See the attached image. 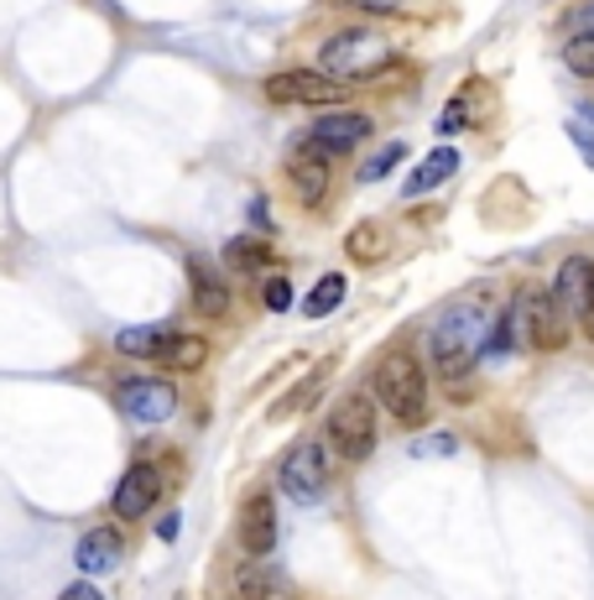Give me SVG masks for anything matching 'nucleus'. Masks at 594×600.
<instances>
[{"label":"nucleus","mask_w":594,"mask_h":600,"mask_svg":"<svg viewBox=\"0 0 594 600\" xmlns=\"http://www.w3.org/2000/svg\"><path fill=\"white\" fill-rule=\"evenodd\" d=\"M58 600H104V596H100V590H94L89 580H79V584H69V590H63Z\"/></svg>","instance_id":"cd10ccee"},{"label":"nucleus","mask_w":594,"mask_h":600,"mask_svg":"<svg viewBox=\"0 0 594 600\" xmlns=\"http://www.w3.org/2000/svg\"><path fill=\"white\" fill-rule=\"evenodd\" d=\"M459 172V152L454 147H439V152H427L417 168H412V178H407V199H423V193H433L439 183H449Z\"/></svg>","instance_id":"2eb2a0df"},{"label":"nucleus","mask_w":594,"mask_h":600,"mask_svg":"<svg viewBox=\"0 0 594 600\" xmlns=\"http://www.w3.org/2000/svg\"><path fill=\"white\" fill-rule=\"evenodd\" d=\"M547 292H553V303H558L568 319H574V313L584 319V309H590V261L568 257L558 267V277H553V288H547Z\"/></svg>","instance_id":"ddd939ff"},{"label":"nucleus","mask_w":594,"mask_h":600,"mask_svg":"<svg viewBox=\"0 0 594 600\" xmlns=\"http://www.w3.org/2000/svg\"><path fill=\"white\" fill-rule=\"evenodd\" d=\"M266 309H272V313L292 309V282H288V277H272V282H266Z\"/></svg>","instance_id":"5701e85b"},{"label":"nucleus","mask_w":594,"mask_h":600,"mask_svg":"<svg viewBox=\"0 0 594 600\" xmlns=\"http://www.w3.org/2000/svg\"><path fill=\"white\" fill-rule=\"evenodd\" d=\"M344 251L371 267V261L381 257V230H375V224H355V230H350V240H344Z\"/></svg>","instance_id":"412c9836"},{"label":"nucleus","mask_w":594,"mask_h":600,"mask_svg":"<svg viewBox=\"0 0 594 600\" xmlns=\"http://www.w3.org/2000/svg\"><path fill=\"white\" fill-rule=\"evenodd\" d=\"M381 63H386V37L365 32V27H344V32L329 37L319 52V69L344 79V84H350V79H371Z\"/></svg>","instance_id":"7ed1b4c3"},{"label":"nucleus","mask_w":594,"mask_h":600,"mask_svg":"<svg viewBox=\"0 0 594 600\" xmlns=\"http://www.w3.org/2000/svg\"><path fill=\"white\" fill-rule=\"evenodd\" d=\"M178 528H183V522H178V512L162 517V528H157V538H162V543H172V538H178Z\"/></svg>","instance_id":"c756f323"},{"label":"nucleus","mask_w":594,"mask_h":600,"mask_svg":"<svg viewBox=\"0 0 594 600\" xmlns=\"http://www.w3.org/2000/svg\"><path fill=\"white\" fill-rule=\"evenodd\" d=\"M288 178L303 204H323V193H329V152L319 141H298L288 157Z\"/></svg>","instance_id":"1a4fd4ad"},{"label":"nucleus","mask_w":594,"mask_h":600,"mask_svg":"<svg viewBox=\"0 0 594 600\" xmlns=\"http://www.w3.org/2000/svg\"><path fill=\"white\" fill-rule=\"evenodd\" d=\"M157 497H162V470L157 464H131L115 486V517L137 522V517H147L157 507Z\"/></svg>","instance_id":"9b49d317"},{"label":"nucleus","mask_w":594,"mask_h":600,"mask_svg":"<svg viewBox=\"0 0 594 600\" xmlns=\"http://www.w3.org/2000/svg\"><path fill=\"white\" fill-rule=\"evenodd\" d=\"M168 360L178 366V371H199L209 360V344L199 340V334H172V350H168Z\"/></svg>","instance_id":"6ab92c4d"},{"label":"nucleus","mask_w":594,"mask_h":600,"mask_svg":"<svg viewBox=\"0 0 594 600\" xmlns=\"http://www.w3.org/2000/svg\"><path fill=\"white\" fill-rule=\"evenodd\" d=\"M266 261H272V246L255 240V236H235L224 246V267H230V272H261Z\"/></svg>","instance_id":"f3484780"},{"label":"nucleus","mask_w":594,"mask_h":600,"mask_svg":"<svg viewBox=\"0 0 594 600\" xmlns=\"http://www.w3.org/2000/svg\"><path fill=\"white\" fill-rule=\"evenodd\" d=\"M402 157H407V147H402V141H386V147H381L371 162H360V183H375V178H386V172L396 168Z\"/></svg>","instance_id":"aec40b11"},{"label":"nucleus","mask_w":594,"mask_h":600,"mask_svg":"<svg viewBox=\"0 0 594 600\" xmlns=\"http://www.w3.org/2000/svg\"><path fill=\"white\" fill-rule=\"evenodd\" d=\"M584 313H594V261H590V309Z\"/></svg>","instance_id":"2f4dec72"},{"label":"nucleus","mask_w":594,"mask_h":600,"mask_svg":"<svg viewBox=\"0 0 594 600\" xmlns=\"http://www.w3.org/2000/svg\"><path fill=\"white\" fill-rule=\"evenodd\" d=\"M251 220L261 224V230H272V214H266V204H261V199H251Z\"/></svg>","instance_id":"7c9ffc66"},{"label":"nucleus","mask_w":594,"mask_h":600,"mask_svg":"<svg viewBox=\"0 0 594 600\" xmlns=\"http://www.w3.org/2000/svg\"><path fill=\"white\" fill-rule=\"evenodd\" d=\"M240 549L251 553V559H266L276 549V507L266 491L240 501Z\"/></svg>","instance_id":"9d476101"},{"label":"nucleus","mask_w":594,"mask_h":600,"mask_svg":"<svg viewBox=\"0 0 594 600\" xmlns=\"http://www.w3.org/2000/svg\"><path fill=\"white\" fill-rule=\"evenodd\" d=\"M568 27H574L578 37H594V0L584 6V11H574V17H568Z\"/></svg>","instance_id":"a878e982"},{"label":"nucleus","mask_w":594,"mask_h":600,"mask_svg":"<svg viewBox=\"0 0 594 600\" xmlns=\"http://www.w3.org/2000/svg\"><path fill=\"white\" fill-rule=\"evenodd\" d=\"M375 392H381V408L396 418V423H423L427 418V366L407 350L381 360V377H375Z\"/></svg>","instance_id":"f03ea898"},{"label":"nucleus","mask_w":594,"mask_h":600,"mask_svg":"<svg viewBox=\"0 0 594 600\" xmlns=\"http://www.w3.org/2000/svg\"><path fill=\"white\" fill-rule=\"evenodd\" d=\"M412 454H417V460H423V454H454V439H449V433H433V439H417V444H412Z\"/></svg>","instance_id":"b1692460"},{"label":"nucleus","mask_w":594,"mask_h":600,"mask_svg":"<svg viewBox=\"0 0 594 600\" xmlns=\"http://www.w3.org/2000/svg\"><path fill=\"white\" fill-rule=\"evenodd\" d=\"M73 559H79V569H84V574H104V569H115L120 532H110V528L84 532V538H79V549H73Z\"/></svg>","instance_id":"dca6fc26"},{"label":"nucleus","mask_w":594,"mask_h":600,"mask_svg":"<svg viewBox=\"0 0 594 600\" xmlns=\"http://www.w3.org/2000/svg\"><path fill=\"white\" fill-rule=\"evenodd\" d=\"M340 303H344V277L329 272V277H319V282H313V292L303 298V313H308V319H323V313H334Z\"/></svg>","instance_id":"a211bd4d"},{"label":"nucleus","mask_w":594,"mask_h":600,"mask_svg":"<svg viewBox=\"0 0 594 600\" xmlns=\"http://www.w3.org/2000/svg\"><path fill=\"white\" fill-rule=\"evenodd\" d=\"M188 292H193V313L199 319H224L230 313V288L204 257H188Z\"/></svg>","instance_id":"f8f14e48"},{"label":"nucleus","mask_w":594,"mask_h":600,"mask_svg":"<svg viewBox=\"0 0 594 600\" xmlns=\"http://www.w3.org/2000/svg\"><path fill=\"white\" fill-rule=\"evenodd\" d=\"M329 480H334V460H329L323 444H298V449H288V460L276 464V486L298 507H319L329 497Z\"/></svg>","instance_id":"20e7f679"},{"label":"nucleus","mask_w":594,"mask_h":600,"mask_svg":"<svg viewBox=\"0 0 594 600\" xmlns=\"http://www.w3.org/2000/svg\"><path fill=\"white\" fill-rule=\"evenodd\" d=\"M464 120H470V116H464V100H454V104H449V110H443V120H439V126H443V131H459Z\"/></svg>","instance_id":"c85d7f7f"},{"label":"nucleus","mask_w":594,"mask_h":600,"mask_svg":"<svg viewBox=\"0 0 594 600\" xmlns=\"http://www.w3.org/2000/svg\"><path fill=\"white\" fill-rule=\"evenodd\" d=\"M563 63H568L578 79H594V37H574V42L563 48Z\"/></svg>","instance_id":"4be33fe9"},{"label":"nucleus","mask_w":594,"mask_h":600,"mask_svg":"<svg viewBox=\"0 0 594 600\" xmlns=\"http://www.w3.org/2000/svg\"><path fill=\"white\" fill-rule=\"evenodd\" d=\"M344 6H355V11H371V17H386V11H396L402 0H344Z\"/></svg>","instance_id":"393cba45"},{"label":"nucleus","mask_w":594,"mask_h":600,"mask_svg":"<svg viewBox=\"0 0 594 600\" xmlns=\"http://www.w3.org/2000/svg\"><path fill=\"white\" fill-rule=\"evenodd\" d=\"M115 350L131 360H168L172 350V324H131L115 334Z\"/></svg>","instance_id":"4468645a"},{"label":"nucleus","mask_w":594,"mask_h":600,"mask_svg":"<svg viewBox=\"0 0 594 600\" xmlns=\"http://www.w3.org/2000/svg\"><path fill=\"white\" fill-rule=\"evenodd\" d=\"M584 329H590V340H594V313H584Z\"/></svg>","instance_id":"473e14b6"},{"label":"nucleus","mask_w":594,"mask_h":600,"mask_svg":"<svg viewBox=\"0 0 594 600\" xmlns=\"http://www.w3.org/2000/svg\"><path fill=\"white\" fill-rule=\"evenodd\" d=\"M266 100L272 104H319V110H334L344 104V79L323 69H288L266 79Z\"/></svg>","instance_id":"423d86ee"},{"label":"nucleus","mask_w":594,"mask_h":600,"mask_svg":"<svg viewBox=\"0 0 594 600\" xmlns=\"http://www.w3.org/2000/svg\"><path fill=\"white\" fill-rule=\"evenodd\" d=\"M329 444L340 449V460L350 464H360L375 449V408L365 392L344 397L340 408L329 412Z\"/></svg>","instance_id":"39448f33"},{"label":"nucleus","mask_w":594,"mask_h":600,"mask_svg":"<svg viewBox=\"0 0 594 600\" xmlns=\"http://www.w3.org/2000/svg\"><path fill=\"white\" fill-rule=\"evenodd\" d=\"M115 408L125 412V418H137V423H168L172 412H178V392H172L168 381L131 377L115 387Z\"/></svg>","instance_id":"0eeeda50"},{"label":"nucleus","mask_w":594,"mask_h":600,"mask_svg":"<svg viewBox=\"0 0 594 600\" xmlns=\"http://www.w3.org/2000/svg\"><path fill=\"white\" fill-rule=\"evenodd\" d=\"M568 137H574V147L584 152V162L594 168V137H590V131H584V126H568Z\"/></svg>","instance_id":"bb28decb"},{"label":"nucleus","mask_w":594,"mask_h":600,"mask_svg":"<svg viewBox=\"0 0 594 600\" xmlns=\"http://www.w3.org/2000/svg\"><path fill=\"white\" fill-rule=\"evenodd\" d=\"M491 298H464V303H454V309H443L439 319H433V329H427V356H433V366H439L449 381H459L464 371H475V360L485 356V340H491Z\"/></svg>","instance_id":"f257e3e1"},{"label":"nucleus","mask_w":594,"mask_h":600,"mask_svg":"<svg viewBox=\"0 0 594 600\" xmlns=\"http://www.w3.org/2000/svg\"><path fill=\"white\" fill-rule=\"evenodd\" d=\"M365 137H371V116H365V110H350V104H334V110L319 116L313 120V131H308V141H319L329 157L355 152Z\"/></svg>","instance_id":"6e6552de"}]
</instances>
